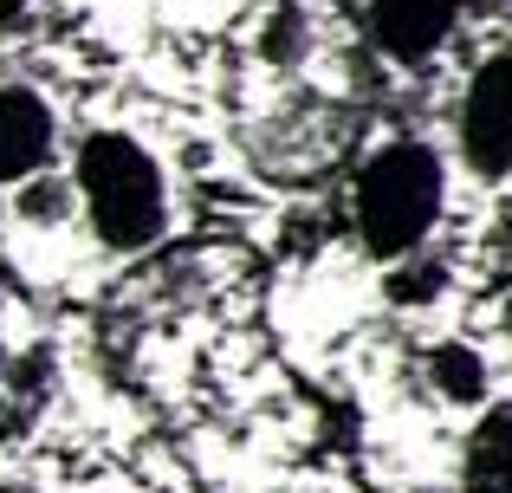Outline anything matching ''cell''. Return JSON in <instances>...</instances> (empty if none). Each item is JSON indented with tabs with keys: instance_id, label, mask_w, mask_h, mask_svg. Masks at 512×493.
Listing matches in <instances>:
<instances>
[{
	"instance_id": "1",
	"label": "cell",
	"mask_w": 512,
	"mask_h": 493,
	"mask_svg": "<svg viewBox=\"0 0 512 493\" xmlns=\"http://www.w3.org/2000/svg\"><path fill=\"white\" fill-rule=\"evenodd\" d=\"M72 195L85 228L111 253H143L169 234V176L137 137L91 130L72 156Z\"/></svg>"
},
{
	"instance_id": "2",
	"label": "cell",
	"mask_w": 512,
	"mask_h": 493,
	"mask_svg": "<svg viewBox=\"0 0 512 493\" xmlns=\"http://www.w3.org/2000/svg\"><path fill=\"white\" fill-rule=\"evenodd\" d=\"M441 208H448V169H441V150L422 137L383 143L350 182L357 241L376 260H415L422 241L441 228Z\"/></svg>"
},
{
	"instance_id": "3",
	"label": "cell",
	"mask_w": 512,
	"mask_h": 493,
	"mask_svg": "<svg viewBox=\"0 0 512 493\" xmlns=\"http://www.w3.org/2000/svg\"><path fill=\"white\" fill-rule=\"evenodd\" d=\"M461 163L480 182L512 176V46L487 52L461 91Z\"/></svg>"
},
{
	"instance_id": "4",
	"label": "cell",
	"mask_w": 512,
	"mask_h": 493,
	"mask_svg": "<svg viewBox=\"0 0 512 493\" xmlns=\"http://www.w3.org/2000/svg\"><path fill=\"white\" fill-rule=\"evenodd\" d=\"M467 7L474 0H370L363 26H370V46L389 65H428L448 46V33L461 26Z\"/></svg>"
},
{
	"instance_id": "5",
	"label": "cell",
	"mask_w": 512,
	"mask_h": 493,
	"mask_svg": "<svg viewBox=\"0 0 512 493\" xmlns=\"http://www.w3.org/2000/svg\"><path fill=\"white\" fill-rule=\"evenodd\" d=\"M59 150V117L33 85H0V189H26L46 176Z\"/></svg>"
},
{
	"instance_id": "6",
	"label": "cell",
	"mask_w": 512,
	"mask_h": 493,
	"mask_svg": "<svg viewBox=\"0 0 512 493\" xmlns=\"http://www.w3.org/2000/svg\"><path fill=\"white\" fill-rule=\"evenodd\" d=\"M461 493H512V403H487L461 442Z\"/></svg>"
},
{
	"instance_id": "7",
	"label": "cell",
	"mask_w": 512,
	"mask_h": 493,
	"mask_svg": "<svg viewBox=\"0 0 512 493\" xmlns=\"http://www.w3.org/2000/svg\"><path fill=\"white\" fill-rule=\"evenodd\" d=\"M428 390L441 396V403H461V409H474V403H487V390H493V377H487V357L474 351V344H435L428 351Z\"/></svg>"
}]
</instances>
